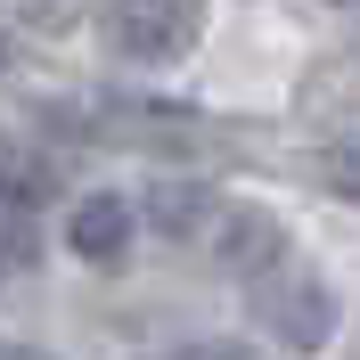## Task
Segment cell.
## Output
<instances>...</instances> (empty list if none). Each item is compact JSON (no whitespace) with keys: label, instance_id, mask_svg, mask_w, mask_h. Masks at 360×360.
I'll return each instance as SVG.
<instances>
[{"label":"cell","instance_id":"6","mask_svg":"<svg viewBox=\"0 0 360 360\" xmlns=\"http://www.w3.org/2000/svg\"><path fill=\"white\" fill-rule=\"evenodd\" d=\"M319 180H328L336 197H360V139H344V148H328V156H319Z\"/></svg>","mask_w":360,"mask_h":360},{"label":"cell","instance_id":"8","mask_svg":"<svg viewBox=\"0 0 360 360\" xmlns=\"http://www.w3.org/2000/svg\"><path fill=\"white\" fill-rule=\"evenodd\" d=\"M0 360H49V352H33V344H0Z\"/></svg>","mask_w":360,"mask_h":360},{"label":"cell","instance_id":"3","mask_svg":"<svg viewBox=\"0 0 360 360\" xmlns=\"http://www.w3.org/2000/svg\"><path fill=\"white\" fill-rule=\"evenodd\" d=\"M66 246L82 262H123V246H131V205L123 197H82L74 221H66Z\"/></svg>","mask_w":360,"mask_h":360},{"label":"cell","instance_id":"10","mask_svg":"<svg viewBox=\"0 0 360 360\" xmlns=\"http://www.w3.org/2000/svg\"><path fill=\"white\" fill-rule=\"evenodd\" d=\"M344 8H360V0H344Z\"/></svg>","mask_w":360,"mask_h":360},{"label":"cell","instance_id":"4","mask_svg":"<svg viewBox=\"0 0 360 360\" xmlns=\"http://www.w3.org/2000/svg\"><path fill=\"white\" fill-rule=\"evenodd\" d=\"M221 254H229V270H270L278 254H287V238H278V221L270 213H229V238H221Z\"/></svg>","mask_w":360,"mask_h":360},{"label":"cell","instance_id":"5","mask_svg":"<svg viewBox=\"0 0 360 360\" xmlns=\"http://www.w3.org/2000/svg\"><path fill=\"white\" fill-rule=\"evenodd\" d=\"M148 213H156L172 238H188L197 221H213V213H221V197H213V188H180V180H164L156 197H148Z\"/></svg>","mask_w":360,"mask_h":360},{"label":"cell","instance_id":"9","mask_svg":"<svg viewBox=\"0 0 360 360\" xmlns=\"http://www.w3.org/2000/svg\"><path fill=\"white\" fill-rule=\"evenodd\" d=\"M0 74H8V41H0Z\"/></svg>","mask_w":360,"mask_h":360},{"label":"cell","instance_id":"11","mask_svg":"<svg viewBox=\"0 0 360 360\" xmlns=\"http://www.w3.org/2000/svg\"><path fill=\"white\" fill-rule=\"evenodd\" d=\"M0 262H8V246H0Z\"/></svg>","mask_w":360,"mask_h":360},{"label":"cell","instance_id":"7","mask_svg":"<svg viewBox=\"0 0 360 360\" xmlns=\"http://www.w3.org/2000/svg\"><path fill=\"white\" fill-rule=\"evenodd\" d=\"M180 360H254V352H238V344H197V352H180Z\"/></svg>","mask_w":360,"mask_h":360},{"label":"cell","instance_id":"2","mask_svg":"<svg viewBox=\"0 0 360 360\" xmlns=\"http://www.w3.org/2000/svg\"><path fill=\"white\" fill-rule=\"evenodd\" d=\"M205 33V0H107V49L131 66H172Z\"/></svg>","mask_w":360,"mask_h":360},{"label":"cell","instance_id":"1","mask_svg":"<svg viewBox=\"0 0 360 360\" xmlns=\"http://www.w3.org/2000/svg\"><path fill=\"white\" fill-rule=\"evenodd\" d=\"M246 303L254 319H262L278 344H295V352H311V344L336 336V295L319 287V270H303L295 254H278L270 270H254L246 278Z\"/></svg>","mask_w":360,"mask_h":360}]
</instances>
